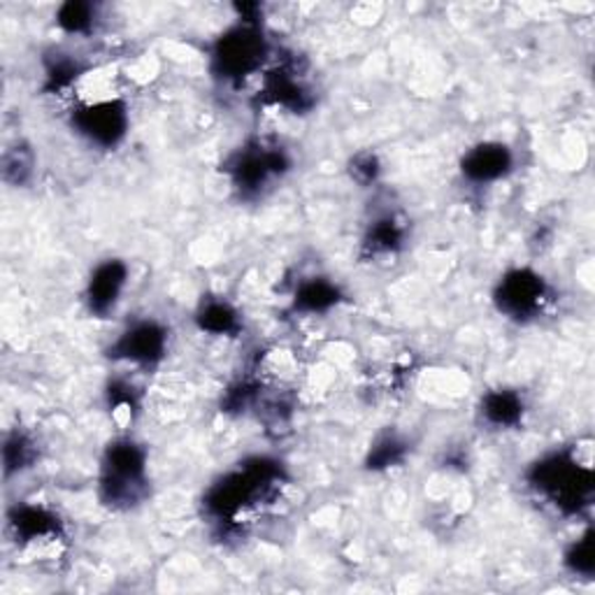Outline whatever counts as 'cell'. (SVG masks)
Masks as SVG:
<instances>
[{"label": "cell", "mask_w": 595, "mask_h": 595, "mask_svg": "<svg viewBox=\"0 0 595 595\" xmlns=\"http://www.w3.org/2000/svg\"><path fill=\"white\" fill-rule=\"evenodd\" d=\"M495 301L500 312H505L514 319H528L542 310L547 301V287L542 277H537L530 270H512L502 279Z\"/></svg>", "instance_id": "3"}, {"label": "cell", "mask_w": 595, "mask_h": 595, "mask_svg": "<svg viewBox=\"0 0 595 595\" xmlns=\"http://www.w3.org/2000/svg\"><path fill=\"white\" fill-rule=\"evenodd\" d=\"M198 324L202 330H210L217 335L231 332L237 326V314L231 305L226 303H210L205 305L198 314Z\"/></svg>", "instance_id": "13"}, {"label": "cell", "mask_w": 595, "mask_h": 595, "mask_svg": "<svg viewBox=\"0 0 595 595\" xmlns=\"http://www.w3.org/2000/svg\"><path fill=\"white\" fill-rule=\"evenodd\" d=\"M74 126H78L80 133L86 136L91 142L109 147L124 138L128 117L121 103L103 101L82 107L78 115H74Z\"/></svg>", "instance_id": "5"}, {"label": "cell", "mask_w": 595, "mask_h": 595, "mask_svg": "<svg viewBox=\"0 0 595 595\" xmlns=\"http://www.w3.org/2000/svg\"><path fill=\"white\" fill-rule=\"evenodd\" d=\"M144 483V454L130 440L109 444L103 491L109 502H136Z\"/></svg>", "instance_id": "2"}, {"label": "cell", "mask_w": 595, "mask_h": 595, "mask_svg": "<svg viewBox=\"0 0 595 595\" xmlns=\"http://www.w3.org/2000/svg\"><path fill=\"white\" fill-rule=\"evenodd\" d=\"M264 56V40L249 26L231 31L217 47L214 59L223 78H245Z\"/></svg>", "instance_id": "4"}, {"label": "cell", "mask_w": 595, "mask_h": 595, "mask_svg": "<svg viewBox=\"0 0 595 595\" xmlns=\"http://www.w3.org/2000/svg\"><path fill=\"white\" fill-rule=\"evenodd\" d=\"M10 524L16 533V537H22V542H47L49 537L56 535L59 530V518L49 514L43 508H33L26 505L22 510H14Z\"/></svg>", "instance_id": "10"}, {"label": "cell", "mask_w": 595, "mask_h": 595, "mask_svg": "<svg viewBox=\"0 0 595 595\" xmlns=\"http://www.w3.org/2000/svg\"><path fill=\"white\" fill-rule=\"evenodd\" d=\"M3 458H5V472L10 475L12 470H22L24 465L31 460V442L24 435H12L5 442L3 450Z\"/></svg>", "instance_id": "14"}, {"label": "cell", "mask_w": 595, "mask_h": 595, "mask_svg": "<svg viewBox=\"0 0 595 595\" xmlns=\"http://www.w3.org/2000/svg\"><path fill=\"white\" fill-rule=\"evenodd\" d=\"M115 357L133 363H156L165 351V330L154 322L130 326L115 342Z\"/></svg>", "instance_id": "6"}, {"label": "cell", "mask_w": 595, "mask_h": 595, "mask_svg": "<svg viewBox=\"0 0 595 595\" xmlns=\"http://www.w3.org/2000/svg\"><path fill=\"white\" fill-rule=\"evenodd\" d=\"M335 303H338V289L328 282H322V279L305 284L295 298V307L307 312H324Z\"/></svg>", "instance_id": "12"}, {"label": "cell", "mask_w": 595, "mask_h": 595, "mask_svg": "<svg viewBox=\"0 0 595 595\" xmlns=\"http://www.w3.org/2000/svg\"><path fill=\"white\" fill-rule=\"evenodd\" d=\"M533 481L556 505L576 510L591 493V463H582L580 458H551L537 465Z\"/></svg>", "instance_id": "1"}, {"label": "cell", "mask_w": 595, "mask_h": 595, "mask_svg": "<svg viewBox=\"0 0 595 595\" xmlns=\"http://www.w3.org/2000/svg\"><path fill=\"white\" fill-rule=\"evenodd\" d=\"M483 419L493 425H514L524 415V400L514 390H493L483 398Z\"/></svg>", "instance_id": "11"}, {"label": "cell", "mask_w": 595, "mask_h": 595, "mask_svg": "<svg viewBox=\"0 0 595 595\" xmlns=\"http://www.w3.org/2000/svg\"><path fill=\"white\" fill-rule=\"evenodd\" d=\"M59 24L70 31V33H80L84 28H89L91 24V8L89 5H80V3H68L61 8L59 12Z\"/></svg>", "instance_id": "15"}, {"label": "cell", "mask_w": 595, "mask_h": 595, "mask_svg": "<svg viewBox=\"0 0 595 595\" xmlns=\"http://www.w3.org/2000/svg\"><path fill=\"white\" fill-rule=\"evenodd\" d=\"M512 167V154L505 144L487 142L472 147L463 159V175L472 182H493L505 177Z\"/></svg>", "instance_id": "8"}, {"label": "cell", "mask_w": 595, "mask_h": 595, "mask_svg": "<svg viewBox=\"0 0 595 595\" xmlns=\"http://www.w3.org/2000/svg\"><path fill=\"white\" fill-rule=\"evenodd\" d=\"M568 565L574 572L591 574V568H593V561H591V537H584L580 545L572 547V551L568 553Z\"/></svg>", "instance_id": "16"}, {"label": "cell", "mask_w": 595, "mask_h": 595, "mask_svg": "<svg viewBox=\"0 0 595 595\" xmlns=\"http://www.w3.org/2000/svg\"><path fill=\"white\" fill-rule=\"evenodd\" d=\"M284 156L277 149H264V152H249L242 156L235 167V179L240 189H258V186L268 184L272 175L284 171Z\"/></svg>", "instance_id": "9"}, {"label": "cell", "mask_w": 595, "mask_h": 595, "mask_svg": "<svg viewBox=\"0 0 595 595\" xmlns=\"http://www.w3.org/2000/svg\"><path fill=\"white\" fill-rule=\"evenodd\" d=\"M126 277H128L126 266L119 264V260H105V264L93 270L86 289V301L91 312L107 314L109 310H115L126 287Z\"/></svg>", "instance_id": "7"}]
</instances>
